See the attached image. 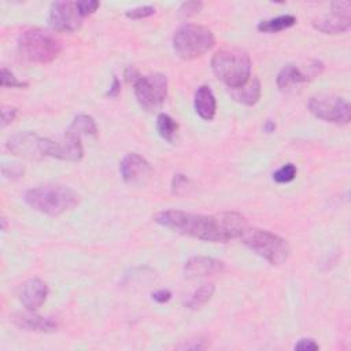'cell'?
Returning a JSON list of instances; mask_svg holds the SVG:
<instances>
[{"instance_id": "obj_1", "label": "cell", "mask_w": 351, "mask_h": 351, "mask_svg": "<svg viewBox=\"0 0 351 351\" xmlns=\"http://www.w3.org/2000/svg\"><path fill=\"white\" fill-rule=\"evenodd\" d=\"M154 221L181 234L211 243H226L237 239L247 226L245 218L236 211L203 215L181 210H163L154 217Z\"/></svg>"}, {"instance_id": "obj_2", "label": "cell", "mask_w": 351, "mask_h": 351, "mask_svg": "<svg viewBox=\"0 0 351 351\" xmlns=\"http://www.w3.org/2000/svg\"><path fill=\"white\" fill-rule=\"evenodd\" d=\"M26 204L33 210L56 217L78 204L80 196L63 185H41L25 192Z\"/></svg>"}, {"instance_id": "obj_3", "label": "cell", "mask_w": 351, "mask_h": 351, "mask_svg": "<svg viewBox=\"0 0 351 351\" xmlns=\"http://www.w3.org/2000/svg\"><path fill=\"white\" fill-rule=\"evenodd\" d=\"M211 69L218 80L228 88L234 89L244 85L251 77V59L240 48H226L215 52Z\"/></svg>"}, {"instance_id": "obj_4", "label": "cell", "mask_w": 351, "mask_h": 351, "mask_svg": "<svg viewBox=\"0 0 351 351\" xmlns=\"http://www.w3.org/2000/svg\"><path fill=\"white\" fill-rule=\"evenodd\" d=\"M240 239L251 251L266 259L270 265L284 263L291 252L287 240L269 230L245 226Z\"/></svg>"}, {"instance_id": "obj_5", "label": "cell", "mask_w": 351, "mask_h": 351, "mask_svg": "<svg viewBox=\"0 0 351 351\" xmlns=\"http://www.w3.org/2000/svg\"><path fill=\"white\" fill-rule=\"evenodd\" d=\"M215 44L213 32L202 25L185 23L173 34V49L181 59L191 60L204 55Z\"/></svg>"}, {"instance_id": "obj_6", "label": "cell", "mask_w": 351, "mask_h": 351, "mask_svg": "<svg viewBox=\"0 0 351 351\" xmlns=\"http://www.w3.org/2000/svg\"><path fill=\"white\" fill-rule=\"evenodd\" d=\"M18 51L29 62L49 63L62 52V43L48 32L33 29L19 36Z\"/></svg>"}, {"instance_id": "obj_7", "label": "cell", "mask_w": 351, "mask_h": 351, "mask_svg": "<svg viewBox=\"0 0 351 351\" xmlns=\"http://www.w3.org/2000/svg\"><path fill=\"white\" fill-rule=\"evenodd\" d=\"M133 86L136 99L145 111L158 110L167 96V78L160 73L140 75L133 82Z\"/></svg>"}, {"instance_id": "obj_8", "label": "cell", "mask_w": 351, "mask_h": 351, "mask_svg": "<svg viewBox=\"0 0 351 351\" xmlns=\"http://www.w3.org/2000/svg\"><path fill=\"white\" fill-rule=\"evenodd\" d=\"M307 107L314 117L326 122L346 125L351 119L348 101L335 95H315L308 100Z\"/></svg>"}, {"instance_id": "obj_9", "label": "cell", "mask_w": 351, "mask_h": 351, "mask_svg": "<svg viewBox=\"0 0 351 351\" xmlns=\"http://www.w3.org/2000/svg\"><path fill=\"white\" fill-rule=\"evenodd\" d=\"M351 26V3L348 0L330 3V11L313 19V27L325 34L344 33Z\"/></svg>"}, {"instance_id": "obj_10", "label": "cell", "mask_w": 351, "mask_h": 351, "mask_svg": "<svg viewBox=\"0 0 351 351\" xmlns=\"http://www.w3.org/2000/svg\"><path fill=\"white\" fill-rule=\"evenodd\" d=\"M82 19L77 1H55L51 4L48 22L58 32H75L81 27Z\"/></svg>"}, {"instance_id": "obj_11", "label": "cell", "mask_w": 351, "mask_h": 351, "mask_svg": "<svg viewBox=\"0 0 351 351\" xmlns=\"http://www.w3.org/2000/svg\"><path fill=\"white\" fill-rule=\"evenodd\" d=\"M44 154L45 156H52L60 160L78 162L84 156L81 137L66 132V134L60 138H56V140L45 138Z\"/></svg>"}, {"instance_id": "obj_12", "label": "cell", "mask_w": 351, "mask_h": 351, "mask_svg": "<svg viewBox=\"0 0 351 351\" xmlns=\"http://www.w3.org/2000/svg\"><path fill=\"white\" fill-rule=\"evenodd\" d=\"M44 141L45 138L40 137L33 132H19L11 136L7 140L5 145L12 155H16L29 160H40L45 156Z\"/></svg>"}, {"instance_id": "obj_13", "label": "cell", "mask_w": 351, "mask_h": 351, "mask_svg": "<svg viewBox=\"0 0 351 351\" xmlns=\"http://www.w3.org/2000/svg\"><path fill=\"white\" fill-rule=\"evenodd\" d=\"M119 171L126 184L137 186L145 185L152 176L151 165L136 152L123 156L119 165Z\"/></svg>"}, {"instance_id": "obj_14", "label": "cell", "mask_w": 351, "mask_h": 351, "mask_svg": "<svg viewBox=\"0 0 351 351\" xmlns=\"http://www.w3.org/2000/svg\"><path fill=\"white\" fill-rule=\"evenodd\" d=\"M11 321L19 329L29 330V332L52 333V332H56L58 328H59V324L53 318L34 314V311H30V310L27 313H16V314H14L11 317Z\"/></svg>"}, {"instance_id": "obj_15", "label": "cell", "mask_w": 351, "mask_h": 351, "mask_svg": "<svg viewBox=\"0 0 351 351\" xmlns=\"http://www.w3.org/2000/svg\"><path fill=\"white\" fill-rule=\"evenodd\" d=\"M48 296V287L40 278H30L25 281L19 291L21 303L30 311H36L43 306Z\"/></svg>"}, {"instance_id": "obj_16", "label": "cell", "mask_w": 351, "mask_h": 351, "mask_svg": "<svg viewBox=\"0 0 351 351\" xmlns=\"http://www.w3.org/2000/svg\"><path fill=\"white\" fill-rule=\"evenodd\" d=\"M223 262L211 256H193L185 262L184 274L186 278L214 276L223 271Z\"/></svg>"}, {"instance_id": "obj_17", "label": "cell", "mask_w": 351, "mask_h": 351, "mask_svg": "<svg viewBox=\"0 0 351 351\" xmlns=\"http://www.w3.org/2000/svg\"><path fill=\"white\" fill-rule=\"evenodd\" d=\"M195 111L197 115L206 121H211L217 111V101L213 90L207 85H200L195 92L193 100Z\"/></svg>"}, {"instance_id": "obj_18", "label": "cell", "mask_w": 351, "mask_h": 351, "mask_svg": "<svg viewBox=\"0 0 351 351\" xmlns=\"http://www.w3.org/2000/svg\"><path fill=\"white\" fill-rule=\"evenodd\" d=\"M310 80H311V77L308 75L307 71H303L302 69L296 67L295 64H287L277 74V86L281 90L288 92Z\"/></svg>"}, {"instance_id": "obj_19", "label": "cell", "mask_w": 351, "mask_h": 351, "mask_svg": "<svg viewBox=\"0 0 351 351\" xmlns=\"http://www.w3.org/2000/svg\"><path fill=\"white\" fill-rule=\"evenodd\" d=\"M233 99L245 106H254L261 97V82L256 77H250V80L234 89H230Z\"/></svg>"}, {"instance_id": "obj_20", "label": "cell", "mask_w": 351, "mask_h": 351, "mask_svg": "<svg viewBox=\"0 0 351 351\" xmlns=\"http://www.w3.org/2000/svg\"><path fill=\"white\" fill-rule=\"evenodd\" d=\"M296 23V18L293 15L285 14L276 18L265 19L258 23V30L263 33H278L288 27H292Z\"/></svg>"}, {"instance_id": "obj_21", "label": "cell", "mask_w": 351, "mask_h": 351, "mask_svg": "<svg viewBox=\"0 0 351 351\" xmlns=\"http://www.w3.org/2000/svg\"><path fill=\"white\" fill-rule=\"evenodd\" d=\"M67 132L71 133V134L80 136V137H81L82 134H86V136H96V134H97V126H96L95 119H93L90 115L78 114V115L73 119V122L70 123Z\"/></svg>"}, {"instance_id": "obj_22", "label": "cell", "mask_w": 351, "mask_h": 351, "mask_svg": "<svg viewBox=\"0 0 351 351\" xmlns=\"http://www.w3.org/2000/svg\"><path fill=\"white\" fill-rule=\"evenodd\" d=\"M156 129L163 140L173 143L178 130V125L170 115L162 112L156 117Z\"/></svg>"}, {"instance_id": "obj_23", "label": "cell", "mask_w": 351, "mask_h": 351, "mask_svg": "<svg viewBox=\"0 0 351 351\" xmlns=\"http://www.w3.org/2000/svg\"><path fill=\"white\" fill-rule=\"evenodd\" d=\"M214 291H215V287L214 284H203L200 285L191 296V299L185 303V307L191 308V310H196V308H200L202 306H204L210 299L211 296L214 295Z\"/></svg>"}, {"instance_id": "obj_24", "label": "cell", "mask_w": 351, "mask_h": 351, "mask_svg": "<svg viewBox=\"0 0 351 351\" xmlns=\"http://www.w3.org/2000/svg\"><path fill=\"white\" fill-rule=\"evenodd\" d=\"M296 173H298V170H296L295 165L287 163L273 173V180L277 184H287V182H291L296 177Z\"/></svg>"}, {"instance_id": "obj_25", "label": "cell", "mask_w": 351, "mask_h": 351, "mask_svg": "<svg viewBox=\"0 0 351 351\" xmlns=\"http://www.w3.org/2000/svg\"><path fill=\"white\" fill-rule=\"evenodd\" d=\"M1 86L4 88H26L27 82L19 81L8 69L1 67Z\"/></svg>"}, {"instance_id": "obj_26", "label": "cell", "mask_w": 351, "mask_h": 351, "mask_svg": "<svg viewBox=\"0 0 351 351\" xmlns=\"http://www.w3.org/2000/svg\"><path fill=\"white\" fill-rule=\"evenodd\" d=\"M154 14H155L154 5H140V7H134V8L126 11V16L130 19H144Z\"/></svg>"}, {"instance_id": "obj_27", "label": "cell", "mask_w": 351, "mask_h": 351, "mask_svg": "<svg viewBox=\"0 0 351 351\" xmlns=\"http://www.w3.org/2000/svg\"><path fill=\"white\" fill-rule=\"evenodd\" d=\"M189 180L184 174H174L171 181V191L174 195H184L188 192Z\"/></svg>"}, {"instance_id": "obj_28", "label": "cell", "mask_w": 351, "mask_h": 351, "mask_svg": "<svg viewBox=\"0 0 351 351\" xmlns=\"http://www.w3.org/2000/svg\"><path fill=\"white\" fill-rule=\"evenodd\" d=\"M203 8V3L202 1H197V0H192V1H185L181 4L180 10H178V14L184 18H188V16H192L195 14H197L200 10Z\"/></svg>"}, {"instance_id": "obj_29", "label": "cell", "mask_w": 351, "mask_h": 351, "mask_svg": "<svg viewBox=\"0 0 351 351\" xmlns=\"http://www.w3.org/2000/svg\"><path fill=\"white\" fill-rule=\"evenodd\" d=\"M77 7L80 14L85 18L93 14L100 7V3L97 0H81V1H77Z\"/></svg>"}, {"instance_id": "obj_30", "label": "cell", "mask_w": 351, "mask_h": 351, "mask_svg": "<svg viewBox=\"0 0 351 351\" xmlns=\"http://www.w3.org/2000/svg\"><path fill=\"white\" fill-rule=\"evenodd\" d=\"M16 114H18V110L15 107H3L1 110V126H7L10 125L11 122H14V119L16 118Z\"/></svg>"}, {"instance_id": "obj_31", "label": "cell", "mask_w": 351, "mask_h": 351, "mask_svg": "<svg viewBox=\"0 0 351 351\" xmlns=\"http://www.w3.org/2000/svg\"><path fill=\"white\" fill-rule=\"evenodd\" d=\"M318 348H319V346L313 339H300L295 344V350H299V351H314Z\"/></svg>"}, {"instance_id": "obj_32", "label": "cell", "mask_w": 351, "mask_h": 351, "mask_svg": "<svg viewBox=\"0 0 351 351\" xmlns=\"http://www.w3.org/2000/svg\"><path fill=\"white\" fill-rule=\"evenodd\" d=\"M151 296L158 303H166L171 299V292L169 289H158V291L152 292Z\"/></svg>"}, {"instance_id": "obj_33", "label": "cell", "mask_w": 351, "mask_h": 351, "mask_svg": "<svg viewBox=\"0 0 351 351\" xmlns=\"http://www.w3.org/2000/svg\"><path fill=\"white\" fill-rule=\"evenodd\" d=\"M3 174H4L5 177H10V178L21 177V176H23V167L19 166V165H16V163H12L11 167H10V170L5 169V167H3Z\"/></svg>"}, {"instance_id": "obj_34", "label": "cell", "mask_w": 351, "mask_h": 351, "mask_svg": "<svg viewBox=\"0 0 351 351\" xmlns=\"http://www.w3.org/2000/svg\"><path fill=\"white\" fill-rule=\"evenodd\" d=\"M121 92V82H119V80L117 78V77H114V80H112V85L110 86V89L107 90V96H110V97H117L118 96V93Z\"/></svg>"}, {"instance_id": "obj_35", "label": "cell", "mask_w": 351, "mask_h": 351, "mask_svg": "<svg viewBox=\"0 0 351 351\" xmlns=\"http://www.w3.org/2000/svg\"><path fill=\"white\" fill-rule=\"evenodd\" d=\"M125 77H126V81L128 82H134L138 77H140V74H138V71L133 67V66H129L128 69H126V71H125Z\"/></svg>"}, {"instance_id": "obj_36", "label": "cell", "mask_w": 351, "mask_h": 351, "mask_svg": "<svg viewBox=\"0 0 351 351\" xmlns=\"http://www.w3.org/2000/svg\"><path fill=\"white\" fill-rule=\"evenodd\" d=\"M274 129H276V123H274L273 121H267V122L263 125V130H265L266 133H273Z\"/></svg>"}]
</instances>
